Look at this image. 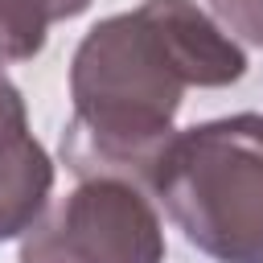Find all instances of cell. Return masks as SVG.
I'll return each mask as SVG.
<instances>
[{
  "instance_id": "1",
  "label": "cell",
  "mask_w": 263,
  "mask_h": 263,
  "mask_svg": "<svg viewBox=\"0 0 263 263\" xmlns=\"http://www.w3.org/2000/svg\"><path fill=\"white\" fill-rule=\"evenodd\" d=\"M242 74V45L197 0H144L103 16L70 58L66 168L78 181L119 177L152 193L185 90H218Z\"/></svg>"
},
{
  "instance_id": "2",
  "label": "cell",
  "mask_w": 263,
  "mask_h": 263,
  "mask_svg": "<svg viewBox=\"0 0 263 263\" xmlns=\"http://www.w3.org/2000/svg\"><path fill=\"white\" fill-rule=\"evenodd\" d=\"M152 197L214 263H263V115L238 111L177 132Z\"/></svg>"
},
{
  "instance_id": "3",
  "label": "cell",
  "mask_w": 263,
  "mask_h": 263,
  "mask_svg": "<svg viewBox=\"0 0 263 263\" xmlns=\"http://www.w3.org/2000/svg\"><path fill=\"white\" fill-rule=\"evenodd\" d=\"M16 263H164L152 193L119 177H86L25 230Z\"/></svg>"
},
{
  "instance_id": "4",
  "label": "cell",
  "mask_w": 263,
  "mask_h": 263,
  "mask_svg": "<svg viewBox=\"0 0 263 263\" xmlns=\"http://www.w3.org/2000/svg\"><path fill=\"white\" fill-rule=\"evenodd\" d=\"M53 193V160L29 132L21 86L0 66V242L25 238Z\"/></svg>"
},
{
  "instance_id": "5",
  "label": "cell",
  "mask_w": 263,
  "mask_h": 263,
  "mask_svg": "<svg viewBox=\"0 0 263 263\" xmlns=\"http://www.w3.org/2000/svg\"><path fill=\"white\" fill-rule=\"evenodd\" d=\"M90 0H0V66L33 62L45 49L49 25L74 21Z\"/></svg>"
},
{
  "instance_id": "6",
  "label": "cell",
  "mask_w": 263,
  "mask_h": 263,
  "mask_svg": "<svg viewBox=\"0 0 263 263\" xmlns=\"http://www.w3.org/2000/svg\"><path fill=\"white\" fill-rule=\"evenodd\" d=\"M210 8L230 37L263 49V0H210Z\"/></svg>"
}]
</instances>
